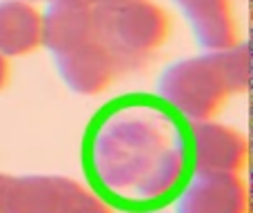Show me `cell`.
<instances>
[{
    "instance_id": "obj_4",
    "label": "cell",
    "mask_w": 253,
    "mask_h": 213,
    "mask_svg": "<svg viewBox=\"0 0 253 213\" xmlns=\"http://www.w3.org/2000/svg\"><path fill=\"white\" fill-rule=\"evenodd\" d=\"M84 193L67 175H4L2 213H71Z\"/></svg>"
},
{
    "instance_id": "obj_3",
    "label": "cell",
    "mask_w": 253,
    "mask_h": 213,
    "mask_svg": "<svg viewBox=\"0 0 253 213\" xmlns=\"http://www.w3.org/2000/svg\"><path fill=\"white\" fill-rule=\"evenodd\" d=\"M93 20L120 74H138L169 38V16L153 0H98Z\"/></svg>"
},
{
    "instance_id": "obj_13",
    "label": "cell",
    "mask_w": 253,
    "mask_h": 213,
    "mask_svg": "<svg viewBox=\"0 0 253 213\" xmlns=\"http://www.w3.org/2000/svg\"><path fill=\"white\" fill-rule=\"evenodd\" d=\"M27 2H34V0H27ZM44 2H51V0H44Z\"/></svg>"
},
{
    "instance_id": "obj_12",
    "label": "cell",
    "mask_w": 253,
    "mask_h": 213,
    "mask_svg": "<svg viewBox=\"0 0 253 213\" xmlns=\"http://www.w3.org/2000/svg\"><path fill=\"white\" fill-rule=\"evenodd\" d=\"M2 180H4V175L0 173V213H2Z\"/></svg>"
},
{
    "instance_id": "obj_14",
    "label": "cell",
    "mask_w": 253,
    "mask_h": 213,
    "mask_svg": "<svg viewBox=\"0 0 253 213\" xmlns=\"http://www.w3.org/2000/svg\"><path fill=\"white\" fill-rule=\"evenodd\" d=\"M84 2H98V0H84Z\"/></svg>"
},
{
    "instance_id": "obj_6",
    "label": "cell",
    "mask_w": 253,
    "mask_h": 213,
    "mask_svg": "<svg viewBox=\"0 0 253 213\" xmlns=\"http://www.w3.org/2000/svg\"><path fill=\"white\" fill-rule=\"evenodd\" d=\"M173 205L175 213H249V191L238 173L196 171Z\"/></svg>"
},
{
    "instance_id": "obj_11",
    "label": "cell",
    "mask_w": 253,
    "mask_h": 213,
    "mask_svg": "<svg viewBox=\"0 0 253 213\" xmlns=\"http://www.w3.org/2000/svg\"><path fill=\"white\" fill-rule=\"evenodd\" d=\"M7 80H9V65H7V60H4V58L0 56V91L4 89Z\"/></svg>"
},
{
    "instance_id": "obj_2",
    "label": "cell",
    "mask_w": 253,
    "mask_h": 213,
    "mask_svg": "<svg viewBox=\"0 0 253 213\" xmlns=\"http://www.w3.org/2000/svg\"><path fill=\"white\" fill-rule=\"evenodd\" d=\"M249 87V47L236 43L200 56L182 58L165 67L156 83V93L173 105L187 120H211L231 93Z\"/></svg>"
},
{
    "instance_id": "obj_1",
    "label": "cell",
    "mask_w": 253,
    "mask_h": 213,
    "mask_svg": "<svg viewBox=\"0 0 253 213\" xmlns=\"http://www.w3.org/2000/svg\"><path fill=\"white\" fill-rule=\"evenodd\" d=\"M83 171L111 209L160 211L196 173L193 122L158 93L118 96L89 120Z\"/></svg>"
},
{
    "instance_id": "obj_15",
    "label": "cell",
    "mask_w": 253,
    "mask_h": 213,
    "mask_svg": "<svg viewBox=\"0 0 253 213\" xmlns=\"http://www.w3.org/2000/svg\"><path fill=\"white\" fill-rule=\"evenodd\" d=\"M153 213H158V211H153Z\"/></svg>"
},
{
    "instance_id": "obj_8",
    "label": "cell",
    "mask_w": 253,
    "mask_h": 213,
    "mask_svg": "<svg viewBox=\"0 0 253 213\" xmlns=\"http://www.w3.org/2000/svg\"><path fill=\"white\" fill-rule=\"evenodd\" d=\"M187 18L198 47L205 51L227 49L238 43V25L229 0H173Z\"/></svg>"
},
{
    "instance_id": "obj_5",
    "label": "cell",
    "mask_w": 253,
    "mask_h": 213,
    "mask_svg": "<svg viewBox=\"0 0 253 213\" xmlns=\"http://www.w3.org/2000/svg\"><path fill=\"white\" fill-rule=\"evenodd\" d=\"M51 58L62 83L80 96L102 93L118 76H123L109 49L102 44L100 36Z\"/></svg>"
},
{
    "instance_id": "obj_10",
    "label": "cell",
    "mask_w": 253,
    "mask_h": 213,
    "mask_svg": "<svg viewBox=\"0 0 253 213\" xmlns=\"http://www.w3.org/2000/svg\"><path fill=\"white\" fill-rule=\"evenodd\" d=\"M71 213H114V211H111V207L107 205V202H102L98 196L87 191L80 198L78 205L71 209Z\"/></svg>"
},
{
    "instance_id": "obj_9",
    "label": "cell",
    "mask_w": 253,
    "mask_h": 213,
    "mask_svg": "<svg viewBox=\"0 0 253 213\" xmlns=\"http://www.w3.org/2000/svg\"><path fill=\"white\" fill-rule=\"evenodd\" d=\"M42 47V13L27 0H0V56H29Z\"/></svg>"
},
{
    "instance_id": "obj_7",
    "label": "cell",
    "mask_w": 253,
    "mask_h": 213,
    "mask_svg": "<svg viewBox=\"0 0 253 213\" xmlns=\"http://www.w3.org/2000/svg\"><path fill=\"white\" fill-rule=\"evenodd\" d=\"M196 140V171L207 173H238L247 165V138L240 131L213 120L193 122Z\"/></svg>"
}]
</instances>
